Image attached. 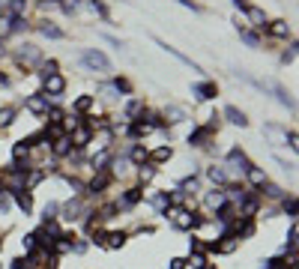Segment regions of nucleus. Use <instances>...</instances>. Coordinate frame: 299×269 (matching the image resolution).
<instances>
[{"label":"nucleus","instance_id":"nucleus-8","mask_svg":"<svg viewBox=\"0 0 299 269\" xmlns=\"http://www.w3.org/2000/svg\"><path fill=\"white\" fill-rule=\"evenodd\" d=\"M18 60H21V63H42V51L27 42V45L18 48Z\"/></svg>","mask_w":299,"mask_h":269},{"label":"nucleus","instance_id":"nucleus-18","mask_svg":"<svg viewBox=\"0 0 299 269\" xmlns=\"http://www.w3.org/2000/svg\"><path fill=\"white\" fill-rule=\"evenodd\" d=\"M236 30H239V39H242L248 48H261V36L254 33V30H248L245 24H242V27H236Z\"/></svg>","mask_w":299,"mask_h":269},{"label":"nucleus","instance_id":"nucleus-29","mask_svg":"<svg viewBox=\"0 0 299 269\" xmlns=\"http://www.w3.org/2000/svg\"><path fill=\"white\" fill-rule=\"evenodd\" d=\"M48 75H57V60H42L39 63V78L45 81Z\"/></svg>","mask_w":299,"mask_h":269},{"label":"nucleus","instance_id":"nucleus-10","mask_svg":"<svg viewBox=\"0 0 299 269\" xmlns=\"http://www.w3.org/2000/svg\"><path fill=\"white\" fill-rule=\"evenodd\" d=\"M266 33L275 36V39H287V36H290V24L281 21V18H278V21H269V24H266Z\"/></svg>","mask_w":299,"mask_h":269},{"label":"nucleus","instance_id":"nucleus-42","mask_svg":"<svg viewBox=\"0 0 299 269\" xmlns=\"http://www.w3.org/2000/svg\"><path fill=\"white\" fill-rule=\"evenodd\" d=\"M3 54H6V48H3V39H0V57H3Z\"/></svg>","mask_w":299,"mask_h":269},{"label":"nucleus","instance_id":"nucleus-28","mask_svg":"<svg viewBox=\"0 0 299 269\" xmlns=\"http://www.w3.org/2000/svg\"><path fill=\"white\" fill-rule=\"evenodd\" d=\"M272 93L278 96V102H281V105H287V108H293V96H290V93H287V90H284L281 84H272Z\"/></svg>","mask_w":299,"mask_h":269},{"label":"nucleus","instance_id":"nucleus-39","mask_svg":"<svg viewBox=\"0 0 299 269\" xmlns=\"http://www.w3.org/2000/svg\"><path fill=\"white\" fill-rule=\"evenodd\" d=\"M186 266H189L186 257H174V260H170V269H186Z\"/></svg>","mask_w":299,"mask_h":269},{"label":"nucleus","instance_id":"nucleus-24","mask_svg":"<svg viewBox=\"0 0 299 269\" xmlns=\"http://www.w3.org/2000/svg\"><path fill=\"white\" fill-rule=\"evenodd\" d=\"M170 156H174V150H170V147H159V150H153L147 159H153L156 165H162V162H170Z\"/></svg>","mask_w":299,"mask_h":269},{"label":"nucleus","instance_id":"nucleus-31","mask_svg":"<svg viewBox=\"0 0 299 269\" xmlns=\"http://www.w3.org/2000/svg\"><path fill=\"white\" fill-rule=\"evenodd\" d=\"M15 114H18V111H15L12 105H3V108H0V126H9V123L15 120Z\"/></svg>","mask_w":299,"mask_h":269},{"label":"nucleus","instance_id":"nucleus-9","mask_svg":"<svg viewBox=\"0 0 299 269\" xmlns=\"http://www.w3.org/2000/svg\"><path fill=\"white\" fill-rule=\"evenodd\" d=\"M108 186H111V173H108V170H99V173H96V176L90 180L87 192H90V195H99V192H105Z\"/></svg>","mask_w":299,"mask_h":269},{"label":"nucleus","instance_id":"nucleus-25","mask_svg":"<svg viewBox=\"0 0 299 269\" xmlns=\"http://www.w3.org/2000/svg\"><path fill=\"white\" fill-rule=\"evenodd\" d=\"M144 201V192L141 189H126V195H123V206H135V203H141Z\"/></svg>","mask_w":299,"mask_h":269},{"label":"nucleus","instance_id":"nucleus-16","mask_svg":"<svg viewBox=\"0 0 299 269\" xmlns=\"http://www.w3.org/2000/svg\"><path fill=\"white\" fill-rule=\"evenodd\" d=\"M225 201H228V198H225V192H222V189H212V192H206V198H203L206 209H219Z\"/></svg>","mask_w":299,"mask_h":269},{"label":"nucleus","instance_id":"nucleus-6","mask_svg":"<svg viewBox=\"0 0 299 269\" xmlns=\"http://www.w3.org/2000/svg\"><path fill=\"white\" fill-rule=\"evenodd\" d=\"M245 15H248V21H251V27H254V30H266L269 18H266V12L261 9V6H254V3H251V6L245 9Z\"/></svg>","mask_w":299,"mask_h":269},{"label":"nucleus","instance_id":"nucleus-5","mask_svg":"<svg viewBox=\"0 0 299 269\" xmlns=\"http://www.w3.org/2000/svg\"><path fill=\"white\" fill-rule=\"evenodd\" d=\"M228 168L245 173V170L251 168V162H248V156H245L242 150H231V153H228Z\"/></svg>","mask_w":299,"mask_h":269},{"label":"nucleus","instance_id":"nucleus-15","mask_svg":"<svg viewBox=\"0 0 299 269\" xmlns=\"http://www.w3.org/2000/svg\"><path fill=\"white\" fill-rule=\"evenodd\" d=\"M126 239H129V236L123 234V231H111V234H105L102 245H105V248H123V245H126Z\"/></svg>","mask_w":299,"mask_h":269},{"label":"nucleus","instance_id":"nucleus-35","mask_svg":"<svg viewBox=\"0 0 299 269\" xmlns=\"http://www.w3.org/2000/svg\"><path fill=\"white\" fill-rule=\"evenodd\" d=\"M138 176H141L144 183H150V180L156 176V168H153V165H141V170H138Z\"/></svg>","mask_w":299,"mask_h":269},{"label":"nucleus","instance_id":"nucleus-32","mask_svg":"<svg viewBox=\"0 0 299 269\" xmlns=\"http://www.w3.org/2000/svg\"><path fill=\"white\" fill-rule=\"evenodd\" d=\"M189 263H192L195 269H209V260H206V254H203V251H195V254L189 257Z\"/></svg>","mask_w":299,"mask_h":269},{"label":"nucleus","instance_id":"nucleus-26","mask_svg":"<svg viewBox=\"0 0 299 269\" xmlns=\"http://www.w3.org/2000/svg\"><path fill=\"white\" fill-rule=\"evenodd\" d=\"M93 105H96V99H93V96H78L72 108H75V114H87V111H90Z\"/></svg>","mask_w":299,"mask_h":269},{"label":"nucleus","instance_id":"nucleus-2","mask_svg":"<svg viewBox=\"0 0 299 269\" xmlns=\"http://www.w3.org/2000/svg\"><path fill=\"white\" fill-rule=\"evenodd\" d=\"M24 108H27L30 114L45 117V114H48V108H51V99H48L45 93H33V96H27V99H24Z\"/></svg>","mask_w":299,"mask_h":269},{"label":"nucleus","instance_id":"nucleus-33","mask_svg":"<svg viewBox=\"0 0 299 269\" xmlns=\"http://www.w3.org/2000/svg\"><path fill=\"white\" fill-rule=\"evenodd\" d=\"M281 209L290 215V218H296V198L290 195V198H281Z\"/></svg>","mask_w":299,"mask_h":269},{"label":"nucleus","instance_id":"nucleus-3","mask_svg":"<svg viewBox=\"0 0 299 269\" xmlns=\"http://www.w3.org/2000/svg\"><path fill=\"white\" fill-rule=\"evenodd\" d=\"M63 90H66V78H63L60 72L45 78V96H48V99H60V96H63Z\"/></svg>","mask_w":299,"mask_h":269},{"label":"nucleus","instance_id":"nucleus-41","mask_svg":"<svg viewBox=\"0 0 299 269\" xmlns=\"http://www.w3.org/2000/svg\"><path fill=\"white\" fill-rule=\"evenodd\" d=\"M233 6H236V9H239V12H245V9H248V6H251V3H248V0H233Z\"/></svg>","mask_w":299,"mask_h":269},{"label":"nucleus","instance_id":"nucleus-4","mask_svg":"<svg viewBox=\"0 0 299 269\" xmlns=\"http://www.w3.org/2000/svg\"><path fill=\"white\" fill-rule=\"evenodd\" d=\"M192 93H195V99L198 102H209V99L219 96V84H216V81H200V84L192 87Z\"/></svg>","mask_w":299,"mask_h":269},{"label":"nucleus","instance_id":"nucleus-13","mask_svg":"<svg viewBox=\"0 0 299 269\" xmlns=\"http://www.w3.org/2000/svg\"><path fill=\"white\" fill-rule=\"evenodd\" d=\"M225 117H228V123H233V126H239V129H245L248 126V120H245V114L236 108V105H228L225 108Z\"/></svg>","mask_w":299,"mask_h":269},{"label":"nucleus","instance_id":"nucleus-21","mask_svg":"<svg viewBox=\"0 0 299 269\" xmlns=\"http://www.w3.org/2000/svg\"><path fill=\"white\" fill-rule=\"evenodd\" d=\"M245 176H248V183H251V186H258V189L266 183V170H261L258 165H251V168L245 170Z\"/></svg>","mask_w":299,"mask_h":269},{"label":"nucleus","instance_id":"nucleus-1","mask_svg":"<svg viewBox=\"0 0 299 269\" xmlns=\"http://www.w3.org/2000/svg\"><path fill=\"white\" fill-rule=\"evenodd\" d=\"M81 63L90 69V72H111V60L102 54L99 48H87V51L81 54Z\"/></svg>","mask_w":299,"mask_h":269},{"label":"nucleus","instance_id":"nucleus-22","mask_svg":"<svg viewBox=\"0 0 299 269\" xmlns=\"http://www.w3.org/2000/svg\"><path fill=\"white\" fill-rule=\"evenodd\" d=\"M147 156H150V153H147V147H141V144H138V147H132V153H129V162L141 168V165H147Z\"/></svg>","mask_w":299,"mask_h":269},{"label":"nucleus","instance_id":"nucleus-17","mask_svg":"<svg viewBox=\"0 0 299 269\" xmlns=\"http://www.w3.org/2000/svg\"><path fill=\"white\" fill-rule=\"evenodd\" d=\"M39 30H42V36H48V39H63V36H66L57 24H54V21H45V18L39 21Z\"/></svg>","mask_w":299,"mask_h":269},{"label":"nucleus","instance_id":"nucleus-20","mask_svg":"<svg viewBox=\"0 0 299 269\" xmlns=\"http://www.w3.org/2000/svg\"><path fill=\"white\" fill-rule=\"evenodd\" d=\"M60 212H63L60 218H66V221H78V218H81V215H78V212H81V203L69 201V203H63V209H60Z\"/></svg>","mask_w":299,"mask_h":269},{"label":"nucleus","instance_id":"nucleus-23","mask_svg":"<svg viewBox=\"0 0 299 269\" xmlns=\"http://www.w3.org/2000/svg\"><path fill=\"white\" fill-rule=\"evenodd\" d=\"M206 176H209V183H216V186L228 183V170H225V168H216V165H209V168H206Z\"/></svg>","mask_w":299,"mask_h":269},{"label":"nucleus","instance_id":"nucleus-7","mask_svg":"<svg viewBox=\"0 0 299 269\" xmlns=\"http://www.w3.org/2000/svg\"><path fill=\"white\" fill-rule=\"evenodd\" d=\"M212 132H216L212 126H198L195 132L189 134V147H206V141L212 138Z\"/></svg>","mask_w":299,"mask_h":269},{"label":"nucleus","instance_id":"nucleus-19","mask_svg":"<svg viewBox=\"0 0 299 269\" xmlns=\"http://www.w3.org/2000/svg\"><path fill=\"white\" fill-rule=\"evenodd\" d=\"M27 6H30V0H9V3H6V9H9L12 18H24Z\"/></svg>","mask_w":299,"mask_h":269},{"label":"nucleus","instance_id":"nucleus-12","mask_svg":"<svg viewBox=\"0 0 299 269\" xmlns=\"http://www.w3.org/2000/svg\"><path fill=\"white\" fill-rule=\"evenodd\" d=\"M162 117H165L167 123H183V120H186V108H183V105H165Z\"/></svg>","mask_w":299,"mask_h":269},{"label":"nucleus","instance_id":"nucleus-36","mask_svg":"<svg viewBox=\"0 0 299 269\" xmlns=\"http://www.w3.org/2000/svg\"><path fill=\"white\" fill-rule=\"evenodd\" d=\"M27 153H30V150H27V147H24V144H21V141H18V144H15V147H12V159H15V162H18V159H24V156H27Z\"/></svg>","mask_w":299,"mask_h":269},{"label":"nucleus","instance_id":"nucleus-14","mask_svg":"<svg viewBox=\"0 0 299 269\" xmlns=\"http://www.w3.org/2000/svg\"><path fill=\"white\" fill-rule=\"evenodd\" d=\"M15 203H18V209H21L24 215H30V212H33V195H30L27 189L15 192Z\"/></svg>","mask_w":299,"mask_h":269},{"label":"nucleus","instance_id":"nucleus-40","mask_svg":"<svg viewBox=\"0 0 299 269\" xmlns=\"http://www.w3.org/2000/svg\"><path fill=\"white\" fill-rule=\"evenodd\" d=\"M177 3H183L186 9H192V12H200V6L195 3V0H177Z\"/></svg>","mask_w":299,"mask_h":269},{"label":"nucleus","instance_id":"nucleus-11","mask_svg":"<svg viewBox=\"0 0 299 269\" xmlns=\"http://www.w3.org/2000/svg\"><path fill=\"white\" fill-rule=\"evenodd\" d=\"M51 153H54L57 159H63V156H72V141H69V134L57 138V141H51Z\"/></svg>","mask_w":299,"mask_h":269},{"label":"nucleus","instance_id":"nucleus-44","mask_svg":"<svg viewBox=\"0 0 299 269\" xmlns=\"http://www.w3.org/2000/svg\"><path fill=\"white\" fill-rule=\"evenodd\" d=\"M0 269H3V266H0Z\"/></svg>","mask_w":299,"mask_h":269},{"label":"nucleus","instance_id":"nucleus-34","mask_svg":"<svg viewBox=\"0 0 299 269\" xmlns=\"http://www.w3.org/2000/svg\"><path fill=\"white\" fill-rule=\"evenodd\" d=\"M57 6H60L66 15H75V12H78V6H81V0H57Z\"/></svg>","mask_w":299,"mask_h":269},{"label":"nucleus","instance_id":"nucleus-37","mask_svg":"<svg viewBox=\"0 0 299 269\" xmlns=\"http://www.w3.org/2000/svg\"><path fill=\"white\" fill-rule=\"evenodd\" d=\"M293 60H296V42L290 45V51H284V54H281V63H293Z\"/></svg>","mask_w":299,"mask_h":269},{"label":"nucleus","instance_id":"nucleus-38","mask_svg":"<svg viewBox=\"0 0 299 269\" xmlns=\"http://www.w3.org/2000/svg\"><path fill=\"white\" fill-rule=\"evenodd\" d=\"M12 33V30H9V18H6V15H0V39H3V36H9Z\"/></svg>","mask_w":299,"mask_h":269},{"label":"nucleus","instance_id":"nucleus-43","mask_svg":"<svg viewBox=\"0 0 299 269\" xmlns=\"http://www.w3.org/2000/svg\"><path fill=\"white\" fill-rule=\"evenodd\" d=\"M0 248H3V239H0Z\"/></svg>","mask_w":299,"mask_h":269},{"label":"nucleus","instance_id":"nucleus-30","mask_svg":"<svg viewBox=\"0 0 299 269\" xmlns=\"http://www.w3.org/2000/svg\"><path fill=\"white\" fill-rule=\"evenodd\" d=\"M87 9H90L93 15H99V18H108V6H105L102 0H87Z\"/></svg>","mask_w":299,"mask_h":269},{"label":"nucleus","instance_id":"nucleus-27","mask_svg":"<svg viewBox=\"0 0 299 269\" xmlns=\"http://www.w3.org/2000/svg\"><path fill=\"white\" fill-rule=\"evenodd\" d=\"M261 195H266V198H284V192H281V186H275V183H264L261 186Z\"/></svg>","mask_w":299,"mask_h":269}]
</instances>
